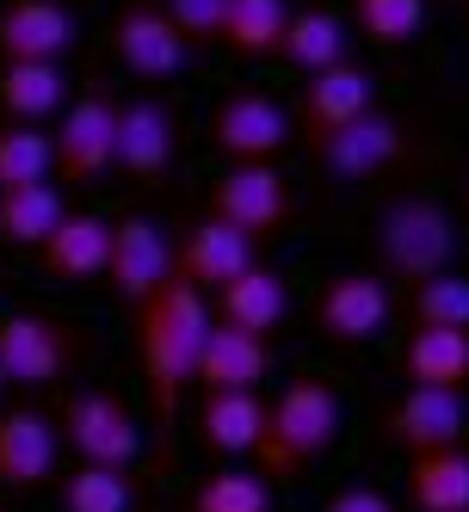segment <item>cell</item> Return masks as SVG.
<instances>
[{"label": "cell", "mask_w": 469, "mask_h": 512, "mask_svg": "<svg viewBox=\"0 0 469 512\" xmlns=\"http://www.w3.org/2000/svg\"><path fill=\"white\" fill-rule=\"evenodd\" d=\"M371 105H377V87H371V75H365L358 62L321 68V75L303 81L297 130H303V142H309V136H328V130H340V124H352V118H365Z\"/></svg>", "instance_id": "cell-18"}, {"label": "cell", "mask_w": 469, "mask_h": 512, "mask_svg": "<svg viewBox=\"0 0 469 512\" xmlns=\"http://www.w3.org/2000/svg\"><path fill=\"white\" fill-rule=\"evenodd\" d=\"M142 488L130 469H99V463H75L68 475H56V506L62 512H136Z\"/></svg>", "instance_id": "cell-27"}, {"label": "cell", "mask_w": 469, "mask_h": 512, "mask_svg": "<svg viewBox=\"0 0 469 512\" xmlns=\"http://www.w3.org/2000/svg\"><path fill=\"white\" fill-rule=\"evenodd\" d=\"M173 31L186 38V50H210L223 44V19H229V0H161Z\"/></svg>", "instance_id": "cell-34"}, {"label": "cell", "mask_w": 469, "mask_h": 512, "mask_svg": "<svg viewBox=\"0 0 469 512\" xmlns=\"http://www.w3.org/2000/svg\"><path fill=\"white\" fill-rule=\"evenodd\" d=\"M352 25L377 50H402L426 31V0H352Z\"/></svg>", "instance_id": "cell-30"}, {"label": "cell", "mask_w": 469, "mask_h": 512, "mask_svg": "<svg viewBox=\"0 0 469 512\" xmlns=\"http://www.w3.org/2000/svg\"><path fill=\"white\" fill-rule=\"evenodd\" d=\"M303 149L334 186H365V179L408 161V124L395 112H383V105H371L365 118H352V124H340L328 136H309Z\"/></svg>", "instance_id": "cell-4"}, {"label": "cell", "mask_w": 469, "mask_h": 512, "mask_svg": "<svg viewBox=\"0 0 469 512\" xmlns=\"http://www.w3.org/2000/svg\"><path fill=\"white\" fill-rule=\"evenodd\" d=\"M112 62L136 81H173L179 68L192 62V50L173 31L161 0H124L112 13Z\"/></svg>", "instance_id": "cell-9"}, {"label": "cell", "mask_w": 469, "mask_h": 512, "mask_svg": "<svg viewBox=\"0 0 469 512\" xmlns=\"http://www.w3.org/2000/svg\"><path fill=\"white\" fill-rule=\"evenodd\" d=\"M297 136L284 99L247 87V93H229L223 105L210 112V142L223 149L229 161H278V149Z\"/></svg>", "instance_id": "cell-11"}, {"label": "cell", "mask_w": 469, "mask_h": 512, "mask_svg": "<svg viewBox=\"0 0 469 512\" xmlns=\"http://www.w3.org/2000/svg\"><path fill=\"white\" fill-rule=\"evenodd\" d=\"M247 266H260L254 241H247L241 229H229V223H216V216L192 223V235L179 241V253H173V278L192 284L198 297H204V290H223V284L241 278Z\"/></svg>", "instance_id": "cell-17"}, {"label": "cell", "mask_w": 469, "mask_h": 512, "mask_svg": "<svg viewBox=\"0 0 469 512\" xmlns=\"http://www.w3.org/2000/svg\"><path fill=\"white\" fill-rule=\"evenodd\" d=\"M463 395L457 389H402V401L383 414V438L408 457H426V451H451L463 438Z\"/></svg>", "instance_id": "cell-15"}, {"label": "cell", "mask_w": 469, "mask_h": 512, "mask_svg": "<svg viewBox=\"0 0 469 512\" xmlns=\"http://www.w3.org/2000/svg\"><path fill=\"white\" fill-rule=\"evenodd\" d=\"M0 512H7V506H0Z\"/></svg>", "instance_id": "cell-37"}, {"label": "cell", "mask_w": 469, "mask_h": 512, "mask_svg": "<svg viewBox=\"0 0 469 512\" xmlns=\"http://www.w3.org/2000/svg\"><path fill=\"white\" fill-rule=\"evenodd\" d=\"M210 334V303L192 284L167 278L149 303L136 309V346H142V389H149V408L161 426L179 420V401H186L192 377H198V352Z\"/></svg>", "instance_id": "cell-1"}, {"label": "cell", "mask_w": 469, "mask_h": 512, "mask_svg": "<svg viewBox=\"0 0 469 512\" xmlns=\"http://www.w3.org/2000/svg\"><path fill=\"white\" fill-rule=\"evenodd\" d=\"M284 315H291V290H284V278L272 266H247L241 278H229L216 290V309H210V321L241 327V334H260V340L278 334Z\"/></svg>", "instance_id": "cell-20"}, {"label": "cell", "mask_w": 469, "mask_h": 512, "mask_svg": "<svg viewBox=\"0 0 469 512\" xmlns=\"http://www.w3.org/2000/svg\"><path fill=\"white\" fill-rule=\"evenodd\" d=\"M266 432V401L260 389H235V395H204L198 408V438L210 457H254Z\"/></svg>", "instance_id": "cell-23"}, {"label": "cell", "mask_w": 469, "mask_h": 512, "mask_svg": "<svg viewBox=\"0 0 469 512\" xmlns=\"http://www.w3.org/2000/svg\"><path fill=\"white\" fill-rule=\"evenodd\" d=\"M260 377H266V340L260 334H241V327L210 321L192 383L204 395H235V389H260Z\"/></svg>", "instance_id": "cell-21"}, {"label": "cell", "mask_w": 469, "mask_h": 512, "mask_svg": "<svg viewBox=\"0 0 469 512\" xmlns=\"http://www.w3.org/2000/svg\"><path fill=\"white\" fill-rule=\"evenodd\" d=\"M62 438L68 451H75V463H99V469H130L142 457V426L136 414L124 408L118 395L105 389H75L62 401Z\"/></svg>", "instance_id": "cell-7"}, {"label": "cell", "mask_w": 469, "mask_h": 512, "mask_svg": "<svg viewBox=\"0 0 469 512\" xmlns=\"http://www.w3.org/2000/svg\"><path fill=\"white\" fill-rule=\"evenodd\" d=\"M105 253H112V223L93 210H68L50 229V241L38 247V266L56 284H93L105 278Z\"/></svg>", "instance_id": "cell-19"}, {"label": "cell", "mask_w": 469, "mask_h": 512, "mask_svg": "<svg viewBox=\"0 0 469 512\" xmlns=\"http://www.w3.org/2000/svg\"><path fill=\"white\" fill-rule=\"evenodd\" d=\"M81 50V19L62 0H7L0 7V62H68Z\"/></svg>", "instance_id": "cell-12"}, {"label": "cell", "mask_w": 469, "mask_h": 512, "mask_svg": "<svg viewBox=\"0 0 469 512\" xmlns=\"http://www.w3.org/2000/svg\"><path fill=\"white\" fill-rule=\"evenodd\" d=\"M321 512H395V506L377 488H340V494H328V506H321Z\"/></svg>", "instance_id": "cell-35"}, {"label": "cell", "mask_w": 469, "mask_h": 512, "mask_svg": "<svg viewBox=\"0 0 469 512\" xmlns=\"http://www.w3.org/2000/svg\"><path fill=\"white\" fill-rule=\"evenodd\" d=\"M118 173V105L81 93L50 130V179L62 186H105Z\"/></svg>", "instance_id": "cell-5"}, {"label": "cell", "mask_w": 469, "mask_h": 512, "mask_svg": "<svg viewBox=\"0 0 469 512\" xmlns=\"http://www.w3.org/2000/svg\"><path fill=\"white\" fill-rule=\"evenodd\" d=\"M179 155V124L161 99H124L118 105V173L136 186H155Z\"/></svg>", "instance_id": "cell-16"}, {"label": "cell", "mask_w": 469, "mask_h": 512, "mask_svg": "<svg viewBox=\"0 0 469 512\" xmlns=\"http://www.w3.org/2000/svg\"><path fill=\"white\" fill-rule=\"evenodd\" d=\"M173 278V247L155 216H118L112 223V253H105V284H112L118 309H142L155 290Z\"/></svg>", "instance_id": "cell-10"}, {"label": "cell", "mask_w": 469, "mask_h": 512, "mask_svg": "<svg viewBox=\"0 0 469 512\" xmlns=\"http://www.w3.org/2000/svg\"><path fill=\"white\" fill-rule=\"evenodd\" d=\"M340 438V395L321 377H297L284 383V395L266 408V432H260V475L272 482H297L309 463H321Z\"/></svg>", "instance_id": "cell-2"}, {"label": "cell", "mask_w": 469, "mask_h": 512, "mask_svg": "<svg viewBox=\"0 0 469 512\" xmlns=\"http://www.w3.org/2000/svg\"><path fill=\"white\" fill-rule=\"evenodd\" d=\"M192 512H272V482L260 469H216L198 482Z\"/></svg>", "instance_id": "cell-31"}, {"label": "cell", "mask_w": 469, "mask_h": 512, "mask_svg": "<svg viewBox=\"0 0 469 512\" xmlns=\"http://www.w3.org/2000/svg\"><path fill=\"white\" fill-rule=\"evenodd\" d=\"M377 253H383V272L402 278L408 290L451 272L457 260V216L432 198H389L377 216Z\"/></svg>", "instance_id": "cell-3"}, {"label": "cell", "mask_w": 469, "mask_h": 512, "mask_svg": "<svg viewBox=\"0 0 469 512\" xmlns=\"http://www.w3.org/2000/svg\"><path fill=\"white\" fill-rule=\"evenodd\" d=\"M395 297L377 272H340L328 290L315 297V334L334 340V346H358V340H377L383 321H389Z\"/></svg>", "instance_id": "cell-13"}, {"label": "cell", "mask_w": 469, "mask_h": 512, "mask_svg": "<svg viewBox=\"0 0 469 512\" xmlns=\"http://www.w3.org/2000/svg\"><path fill=\"white\" fill-rule=\"evenodd\" d=\"M0 389H7V377H0Z\"/></svg>", "instance_id": "cell-36"}, {"label": "cell", "mask_w": 469, "mask_h": 512, "mask_svg": "<svg viewBox=\"0 0 469 512\" xmlns=\"http://www.w3.org/2000/svg\"><path fill=\"white\" fill-rule=\"evenodd\" d=\"M408 321L414 327H457V334H469V278L457 272H439L408 290Z\"/></svg>", "instance_id": "cell-32"}, {"label": "cell", "mask_w": 469, "mask_h": 512, "mask_svg": "<svg viewBox=\"0 0 469 512\" xmlns=\"http://www.w3.org/2000/svg\"><path fill=\"white\" fill-rule=\"evenodd\" d=\"M408 500L414 512H469V451H426L408 457Z\"/></svg>", "instance_id": "cell-25"}, {"label": "cell", "mask_w": 469, "mask_h": 512, "mask_svg": "<svg viewBox=\"0 0 469 512\" xmlns=\"http://www.w3.org/2000/svg\"><path fill=\"white\" fill-rule=\"evenodd\" d=\"M278 56L291 62V68H303V75L340 68V62H346V25H340L328 7H303V13H291V25H284Z\"/></svg>", "instance_id": "cell-28"}, {"label": "cell", "mask_w": 469, "mask_h": 512, "mask_svg": "<svg viewBox=\"0 0 469 512\" xmlns=\"http://www.w3.org/2000/svg\"><path fill=\"white\" fill-rule=\"evenodd\" d=\"M75 358H81V334H68V321L38 315V309L0 315V377H7V383L50 389Z\"/></svg>", "instance_id": "cell-8"}, {"label": "cell", "mask_w": 469, "mask_h": 512, "mask_svg": "<svg viewBox=\"0 0 469 512\" xmlns=\"http://www.w3.org/2000/svg\"><path fill=\"white\" fill-rule=\"evenodd\" d=\"M44 179H50V136L25 130V124H7L0 130V192L44 186Z\"/></svg>", "instance_id": "cell-33"}, {"label": "cell", "mask_w": 469, "mask_h": 512, "mask_svg": "<svg viewBox=\"0 0 469 512\" xmlns=\"http://www.w3.org/2000/svg\"><path fill=\"white\" fill-rule=\"evenodd\" d=\"M402 377L408 389H469V334L457 327H414L402 346Z\"/></svg>", "instance_id": "cell-24"}, {"label": "cell", "mask_w": 469, "mask_h": 512, "mask_svg": "<svg viewBox=\"0 0 469 512\" xmlns=\"http://www.w3.org/2000/svg\"><path fill=\"white\" fill-rule=\"evenodd\" d=\"M68 216L62 192L50 186H19V192H0V247H25V253H38L50 241V229Z\"/></svg>", "instance_id": "cell-26"}, {"label": "cell", "mask_w": 469, "mask_h": 512, "mask_svg": "<svg viewBox=\"0 0 469 512\" xmlns=\"http://www.w3.org/2000/svg\"><path fill=\"white\" fill-rule=\"evenodd\" d=\"M291 210H297L291 179H284L272 161H229L223 179L210 186V216L229 223V229H241L247 241L278 235L284 223H291Z\"/></svg>", "instance_id": "cell-6"}, {"label": "cell", "mask_w": 469, "mask_h": 512, "mask_svg": "<svg viewBox=\"0 0 469 512\" xmlns=\"http://www.w3.org/2000/svg\"><path fill=\"white\" fill-rule=\"evenodd\" d=\"M0 112L7 124L38 130L44 118L68 112V75L56 62H0Z\"/></svg>", "instance_id": "cell-22"}, {"label": "cell", "mask_w": 469, "mask_h": 512, "mask_svg": "<svg viewBox=\"0 0 469 512\" xmlns=\"http://www.w3.org/2000/svg\"><path fill=\"white\" fill-rule=\"evenodd\" d=\"M284 25H291V7H284V0H229L223 44L235 56H247V62H260V56H278Z\"/></svg>", "instance_id": "cell-29"}, {"label": "cell", "mask_w": 469, "mask_h": 512, "mask_svg": "<svg viewBox=\"0 0 469 512\" xmlns=\"http://www.w3.org/2000/svg\"><path fill=\"white\" fill-rule=\"evenodd\" d=\"M62 432L44 408H7L0 414V488L7 494H38L56 475Z\"/></svg>", "instance_id": "cell-14"}]
</instances>
